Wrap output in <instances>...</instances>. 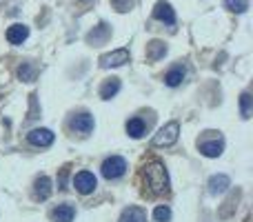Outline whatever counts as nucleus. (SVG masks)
I'll use <instances>...</instances> for the list:
<instances>
[{
    "instance_id": "24",
    "label": "nucleus",
    "mask_w": 253,
    "mask_h": 222,
    "mask_svg": "<svg viewBox=\"0 0 253 222\" xmlns=\"http://www.w3.org/2000/svg\"><path fill=\"white\" fill-rule=\"evenodd\" d=\"M169 218H171V209H169V207L160 205V207H156V209H153V220H156V222H169Z\"/></svg>"
},
{
    "instance_id": "20",
    "label": "nucleus",
    "mask_w": 253,
    "mask_h": 222,
    "mask_svg": "<svg viewBox=\"0 0 253 222\" xmlns=\"http://www.w3.org/2000/svg\"><path fill=\"white\" fill-rule=\"evenodd\" d=\"M36 67L34 65H29V62H22L20 67H18V78L20 80H25V83H31V80H36Z\"/></svg>"
},
{
    "instance_id": "8",
    "label": "nucleus",
    "mask_w": 253,
    "mask_h": 222,
    "mask_svg": "<svg viewBox=\"0 0 253 222\" xmlns=\"http://www.w3.org/2000/svg\"><path fill=\"white\" fill-rule=\"evenodd\" d=\"M71 129L80 135H87L93 129V116L91 113H78L71 118Z\"/></svg>"
},
{
    "instance_id": "13",
    "label": "nucleus",
    "mask_w": 253,
    "mask_h": 222,
    "mask_svg": "<svg viewBox=\"0 0 253 222\" xmlns=\"http://www.w3.org/2000/svg\"><path fill=\"white\" fill-rule=\"evenodd\" d=\"M120 87H123V85H120V78H107L100 87V98L102 100H111V98L120 91Z\"/></svg>"
},
{
    "instance_id": "2",
    "label": "nucleus",
    "mask_w": 253,
    "mask_h": 222,
    "mask_svg": "<svg viewBox=\"0 0 253 222\" xmlns=\"http://www.w3.org/2000/svg\"><path fill=\"white\" fill-rule=\"evenodd\" d=\"M178 135H180V125L178 122H169L153 135L151 144L153 147H171L173 142H178Z\"/></svg>"
},
{
    "instance_id": "22",
    "label": "nucleus",
    "mask_w": 253,
    "mask_h": 222,
    "mask_svg": "<svg viewBox=\"0 0 253 222\" xmlns=\"http://www.w3.org/2000/svg\"><path fill=\"white\" fill-rule=\"evenodd\" d=\"M135 2H138V0H111V7L120 13H126L135 7Z\"/></svg>"
},
{
    "instance_id": "3",
    "label": "nucleus",
    "mask_w": 253,
    "mask_h": 222,
    "mask_svg": "<svg viewBox=\"0 0 253 222\" xmlns=\"http://www.w3.org/2000/svg\"><path fill=\"white\" fill-rule=\"evenodd\" d=\"M125 171H126V160L120 156H111L102 162V176H105L107 180L120 178V176H125Z\"/></svg>"
},
{
    "instance_id": "21",
    "label": "nucleus",
    "mask_w": 253,
    "mask_h": 222,
    "mask_svg": "<svg viewBox=\"0 0 253 222\" xmlns=\"http://www.w3.org/2000/svg\"><path fill=\"white\" fill-rule=\"evenodd\" d=\"M224 7L233 13H245L249 9V0H224Z\"/></svg>"
},
{
    "instance_id": "16",
    "label": "nucleus",
    "mask_w": 253,
    "mask_h": 222,
    "mask_svg": "<svg viewBox=\"0 0 253 222\" xmlns=\"http://www.w3.org/2000/svg\"><path fill=\"white\" fill-rule=\"evenodd\" d=\"M165 53H167V44L162 43V40H151V43L147 44L149 60H160V58H165Z\"/></svg>"
},
{
    "instance_id": "5",
    "label": "nucleus",
    "mask_w": 253,
    "mask_h": 222,
    "mask_svg": "<svg viewBox=\"0 0 253 222\" xmlns=\"http://www.w3.org/2000/svg\"><path fill=\"white\" fill-rule=\"evenodd\" d=\"M109 38H111V27L107 25V22H100V25L93 27V29L87 34V44L100 47V44H105Z\"/></svg>"
},
{
    "instance_id": "9",
    "label": "nucleus",
    "mask_w": 253,
    "mask_h": 222,
    "mask_svg": "<svg viewBox=\"0 0 253 222\" xmlns=\"http://www.w3.org/2000/svg\"><path fill=\"white\" fill-rule=\"evenodd\" d=\"M53 131L51 129H34L29 131V135H27V140H29L34 147H49V144L53 142Z\"/></svg>"
},
{
    "instance_id": "4",
    "label": "nucleus",
    "mask_w": 253,
    "mask_h": 222,
    "mask_svg": "<svg viewBox=\"0 0 253 222\" xmlns=\"http://www.w3.org/2000/svg\"><path fill=\"white\" fill-rule=\"evenodd\" d=\"M96 184H98V180H96V176H93L91 171H80V174L74 178V187L78 189L83 196H89V193H93Z\"/></svg>"
},
{
    "instance_id": "14",
    "label": "nucleus",
    "mask_w": 253,
    "mask_h": 222,
    "mask_svg": "<svg viewBox=\"0 0 253 222\" xmlns=\"http://www.w3.org/2000/svg\"><path fill=\"white\" fill-rule=\"evenodd\" d=\"M76 216V209L71 205H60L51 211V220L53 222H71Z\"/></svg>"
},
{
    "instance_id": "11",
    "label": "nucleus",
    "mask_w": 253,
    "mask_h": 222,
    "mask_svg": "<svg viewBox=\"0 0 253 222\" xmlns=\"http://www.w3.org/2000/svg\"><path fill=\"white\" fill-rule=\"evenodd\" d=\"M27 38H29V27L27 25H20V22H18V25H11L7 29V40L11 44H22Z\"/></svg>"
},
{
    "instance_id": "18",
    "label": "nucleus",
    "mask_w": 253,
    "mask_h": 222,
    "mask_svg": "<svg viewBox=\"0 0 253 222\" xmlns=\"http://www.w3.org/2000/svg\"><path fill=\"white\" fill-rule=\"evenodd\" d=\"M144 131H147V125H144L142 118H131V120L126 122V133H129L131 138H142Z\"/></svg>"
},
{
    "instance_id": "17",
    "label": "nucleus",
    "mask_w": 253,
    "mask_h": 222,
    "mask_svg": "<svg viewBox=\"0 0 253 222\" xmlns=\"http://www.w3.org/2000/svg\"><path fill=\"white\" fill-rule=\"evenodd\" d=\"M120 222H147V214L140 207H129V209L123 211Z\"/></svg>"
},
{
    "instance_id": "12",
    "label": "nucleus",
    "mask_w": 253,
    "mask_h": 222,
    "mask_svg": "<svg viewBox=\"0 0 253 222\" xmlns=\"http://www.w3.org/2000/svg\"><path fill=\"white\" fill-rule=\"evenodd\" d=\"M229 187H231V180H229V176H224V174H218V176H213V178L209 180V193L211 196L224 193Z\"/></svg>"
},
{
    "instance_id": "1",
    "label": "nucleus",
    "mask_w": 253,
    "mask_h": 222,
    "mask_svg": "<svg viewBox=\"0 0 253 222\" xmlns=\"http://www.w3.org/2000/svg\"><path fill=\"white\" fill-rule=\"evenodd\" d=\"M142 184L144 191L151 196H162L169 191V176L160 160H151L142 167Z\"/></svg>"
},
{
    "instance_id": "25",
    "label": "nucleus",
    "mask_w": 253,
    "mask_h": 222,
    "mask_svg": "<svg viewBox=\"0 0 253 222\" xmlns=\"http://www.w3.org/2000/svg\"><path fill=\"white\" fill-rule=\"evenodd\" d=\"M80 2H91V0H80Z\"/></svg>"
},
{
    "instance_id": "6",
    "label": "nucleus",
    "mask_w": 253,
    "mask_h": 222,
    "mask_svg": "<svg viewBox=\"0 0 253 222\" xmlns=\"http://www.w3.org/2000/svg\"><path fill=\"white\" fill-rule=\"evenodd\" d=\"M125 62H129V49H116V51L100 56V67L102 69L120 67V65H125Z\"/></svg>"
},
{
    "instance_id": "10",
    "label": "nucleus",
    "mask_w": 253,
    "mask_h": 222,
    "mask_svg": "<svg viewBox=\"0 0 253 222\" xmlns=\"http://www.w3.org/2000/svg\"><path fill=\"white\" fill-rule=\"evenodd\" d=\"M198 147H200V151L205 153L207 158H218L224 149V142L220 138H213V140H202V142H198Z\"/></svg>"
},
{
    "instance_id": "7",
    "label": "nucleus",
    "mask_w": 253,
    "mask_h": 222,
    "mask_svg": "<svg viewBox=\"0 0 253 222\" xmlns=\"http://www.w3.org/2000/svg\"><path fill=\"white\" fill-rule=\"evenodd\" d=\"M153 18L160 22H167V25H175V11L169 2H165V0L156 2V7H153Z\"/></svg>"
},
{
    "instance_id": "15",
    "label": "nucleus",
    "mask_w": 253,
    "mask_h": 222,
    "mask_svg": "<svg viewBox=\"0 0 253 222\" xmlns=\"http://www.w3.org/2000/svg\"><path fill=\"white\" fill-rule=\"evenodd\" d=\"M34 193H36V198L38 200H47L49 196H51V180L47 178V176H40L38 180H36V184H34Z\"/></svg>"
},
{
    "instance_id": "23",
    "label": "nucleus",
    "mask_w": 253,
    "mask_h": 222,
    "mask_svg": "<svg viewBox=\"0 0 253 222\" xmlns=\"http://www.w3.org/2000/svg\"><path fill=\"white\" fill-rule=\"evenodd\" d=\"M251 102H253V98H251V93H242L240 96V111H242V118H251Z\"/></svg>"
},
{
    "instance_id": "19",
    "label": "nucleus",
    "mask_w": 253,
    "mask_h": 222,
    "mask_svg": "<svg viewBox=\"0 0 253 222\" xmlns=\"http://www.w3.org/2000/svg\"><path fill=\"white\" fill-rule=\"evenodd\" d=\"M182 80H184V69L182 67H173V69L165 76V83L169 85V87H178Z\"/></svg>"
}]
</instances>
